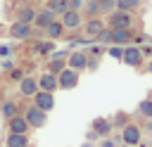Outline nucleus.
<instances>
[{
  "mask_svg": "<svg viewBox=\"0 0 152 147\" xmlns=\"http://www.w3.org/2000/svg\"><path fill=\"white\" fill-rule=\"evenodd\" d=\"M10 38H14V40H31V38H36V36H40L43 31H38V28H33V24H21V21H12L10 24Z\"/></svg>",
  "mask_w": 152,
  "mask_h": 147,
  "instance_id": "nucleus-1",
  "label": "nucleus"
},
{
  "mask_svg": "<svg viewBox=\"0 0 152 147\" xmlns=\"http://www.w3.org/2000/svg\"><path fill=\"white\" fill-rule=\"evenodd\" d=\"M21 116L26 119V123H28L31 130H38V128H43V126L48 123V114H45L43 109H38L36 104H28V107L21 111Z\"/></svg>",
  "mask_w": 152,
  "mask_h": 147,
  "instance_id": "nucleus-2",
  "label": "nucleus"
},
{
  "mask_svg": "<svg viewBox=\"0 0 152 147\" xmlns=\"http://www.w3.org/2000/svg\"><path fill=\"white\" fill-rule=\"evenodd\" d=\"M107 26L109 28H133V12H124V9H114L112 14H107Z\"/></svg>",
  "mask_w": 152,
  "mask_h": 147,
  "instance_id": "nucleus-3",
  "label": "nucleus"
},
{
  "mask_svg": "<svg viewBox=\"0 0 152 147\" xmlns=\"http://www.w3.org/2000/svg\"><path fill=\"white\" fill-rule=\"evenodd\" d=\"M119 133H121V142L128 145V147H138V145L142 142V128H140L138 123H133V121H131L128 126H124Z\"/></svg>",
  "mask_w": 152,
  "mask_h": 147,
  "instance_id": "nucleus-4",
  "label": "nucleus"
},
{
  "mask_svg": "<svg viewBox=\"0 0 152 147\" xmlns=\"http://www.w3.org/2000/svg\"><path fill=\"white\" fill-rule=\"evenodd\" d=\"M121 62H124L126 66H131V69H142L145 57H142L140 45H126V47H124V57H121Z\"/></svg>",
  "mask_w": 152,
  "mask_h": 147,
  "instance_id": "nucleus-5",
  "label": "nucleus"
},
{
  "mask_svg": "<svg viewBox=\"0 0 152 147\" xmlns=\"http://www.w3.org/2000/svg\"><path fill=\"white\" fill-rule=\"evenodd\" d=\"M104 28H107L104 17H93V19H86V21H83V26H81L83 36H86V38H90V40H95V38H97Z\"/></svg>",
  "mask_w": 152,
  "mask_h": 147,
  "instance_id": "nucleus-6",
  "label": "nucleus"
},
{
  "mask_svg": "<svg viewBox=\"0 0 152 147\" xmlns=\"http://www.w3.org/2000/svg\"><path fill=\"white\" fill-rule=\"evenodd\" d=\"M78 81H81V74L74 71V69H69V66L62 74H57V88L59 90H74L78 85Z\"/></svg>",
  "mask_w": 152,
  "mask_h": 147,
  "instance_id": "nucleus-7",
  "label": "nucleus"
},
{
  "mask_svg": "<svg viewBox=\"0 0 152 147\" xmlns=\"http://www.w3.org/2000/svg\"><path fill=\"white\" fill-rule=\"evenodd\" d=\"M59 21L64 24V28L66 31H81V26H83V14L78 12V9H66L62 17H59Z\"/></svg>",
  "mask_w": 152,
  "mask_h": 147,
  "instance_id": "nucleus-8",
  "label": "nucleus"
},
{
  "mask_svg": "<svg viewBox=\"0 0 152 147\" xmlns=\"http://www.w3.org/2000/svg\"><path fill=\"white\" fill-rule=\"evenodd\" d=\"M66 66L69 69H74V71H86V66H88V52L86 50H71L69 52V57H66Z\"/></svg>",
  "mask_w": 152,
  "mask_h": 147,
  "instance_id": "nucleus-9",
  "label": "nucleus"
},
{
  "mask_svg": "<svg viewBox=\"0 0 152 147\" xmlns=\"http://www.w3.org/2000/svg\"><path fill=\"white\" fill-rule=\"evenodd\" d=\"M33 104L38 107V109H43L45 114H50L52 109H55V104H57V100H55V92H45V90H38L33 97Z\"/></svg>",
  "mask_w": 152,
  "mask_h": 147,
  "instance_id": "nucleus-10",
  "label": "nucleus"
},
{
  "mask_svg": "<svg viewBox=\"0 0 152 147\" xmlns=\"http://www.w3.org/2000/svg\"><path fill=\"white\" fill-rule=\"evenodd\" d=\"M66 57H69V52L66 50H62V52H52L50 55V59H48V69L45 71H50V74H62L64 69H66Z\"/></svg>",
  "mask_w": 152,
  "mask_h": 147,
  "instance_id": "nucleus-11",
  "label": "nucleus"
},
{
  "mask_svg": "<svg viewBox=\"0 0 152 147\" xmlns=\"http://www.w3.org/2000/svg\"><path fill=\"white\" fill-rule=\"evenodd\" d=\"M55 19H57V14H55V12H50L48 7H40V9H36V17H33V28L45 31V28H48Z\"/></svg>",
  "mask_w": 152,
  "mask_h": 147,
  "instance_id": "nucleus-12",
  "label": "nucleus"
},
{
  "mask_svg": "<svg viewBox=\"0 0 152 147\" xmlns=\"http://www.w3.org/2000/svg\"><path fill=\"white\" fill-rule=\"evenodd\" d=\"M133 28H112V45H119V47H126V45H133Z\"/></svg>",
  "mask_w": 152,
  "mask_h": 147,
  "instance_id": "nucleus-13",
  "label": "nucleus"
},
{
  "mask_svg": "<svg viewBox=\"0 0 152 147\" xmlns=\"http://www.w3.org/2000/svg\"><path fill=\"white\" fill-rule=\"evenodd\" d=\"M90 130H95L100 140H102V138H109V135L114 133V128H112V119H107V116H97V119H93Z\"/></svg>",
  "mask_w": 152,
  "mask_h": 147,
  "instance_id": "nucleus-14",
  "label": "nucleus"
},
{
  "mask_svg": "<svg viewBox=\"0 0 152 147\" xmlns=\"http://www.w3.org/2000/svg\"><path fill=\"white\" fill-rule=\"evenodd\" d=\"M38 92V76H24L19 81V95L21 97H33Z\"/></svg>",
  "mask_w": 152,
  "mask_h": 147,
  "instance_id": "nucleus-15",
  "label": "nucleus"
},
{
  "mask_svg": "<svg viewBox=\"0 0 152 147\" xmlns=\"http://www.w3.org/2000/svg\"><path fill=\"white\" fill-rule=\"evenodd\" d=\"M38 90H45V92L59 90V88H57V76L50 74V71H43V74L38 76Z\"/></svg>",
  "mask_w": 152,
  "mask_h": 147,
  "instance_id": "nucleus-16",
  "label": "nucleus"
},
{
  "mask_svg": "<svg viewBox=\"0 0 152 147\" xmlns=\"http://www.w3.org/2000/svg\"><path fill=\"white\" fill-rule=\"evenodd\" d=\"M17 114H21V111H19V102H17V100H0V116H2L5 121L14 119Z\"/></svg>",
  "mask_w": 152,
  "mask_h": 147,
  "instance_id": "nucleus-17",
  "label": "nucleus"
},
{
  "mask_svg": "<svg viewBox=\"0 0 152 147\" xmlns=\"http://www.w3.org/2000/svg\"><path fill=\"white\" fill-rule=\"evenodd\" d=\"M33 17H36L33 5H19L14 12V21H21V24H33Z\"/></svg>",
  "mask_w": 152,
  "mask_h": 147,
  "instance_id": "nucleus-18",
  "label": "nucleus"
},
{
  "mask_svg": "<svg viewBox=\"0 0 152 147\" xmlns=\"http://www.w3.org/2000/svg\"><path fill=\"white\" fill-rule=\"evenodd\" d=\"M7 130H10V133H21V135H28V133H31V128H28V123H26V119H24L21 114H17L14 119L7 121Z\"/></svg>",
  "mask_w": 152,
  "mask_h": 147,
  "instance_id": "nucleus-19",
  "label": "nucleus"
},
{
  "mask_svg": "<svg viewBox=\"0 0 152 147\" xmlns=\"http://www.w3.org/2000/svg\"><path fill=\"white\" fill-rule=\"evenodd\" d=\"M43 33H45V38H48V40H59V38L66 33V28H64V24H62V21H59V17H57V19H55V21H52Z\"/></svg>",
  "mask_w": 152,
  "mask_h": 147,
  "instance_id": "nucleus-20",
  "label": "nucleus"
},
{
  "mask_svg": "<svg viewBox=\"0 0 152 147\" xmlns=\"http://www.w3.org/2000/svg\"><path fill=\"white\" fill-rule=\"evenodd\" d=\"M5 147H31V140L28 135H21V133H7Z\"/></svg>",
  "mask_w": 152,
  "mask_h": 147,
  "instance_id": "nucleus-21",
  "label": "nucleus"
},
{
  "mask_svg": "<svg viewBox=\"0 0 152 147\" xmlns=\"http://www.w3.org/2000/svg\"><path fill=\"white\" fill-rule=\"evenodd\" d=\"M81 14H83V19H93V17H102V9H100V2H97V0H90V2H86V5H83V9H81Z\"/></svg>",
  "mask_w": 152,
  "mask_h": 147,
  "instance_id": "nucleus-22",
  "label": "nucleus"
},
{
  "mask_svg": "<svg viewBox=\"0 0 152 147\" xmlns=\"http://www.w3.org/2000/svg\"><path fill=\"white\" fill-rule=\"evenodd\" d=\"M131 123V114L128 111H116L114 116H112V128L114 130H121L124 126H128Z\"/></svg>",
  "mask_w": 152,
  "mask_h": 147,
  "instance_id": "nucleus-23",
  "label": "nucleus"
},
{
  "mask_svg": "<svg viewBox=\"0 0 152 147\" xmlns=\"http://www.w3.org/2000/svg\"><path fill=\"white\" fill-rule=\"evenodd\" d=\"M45 7H48L50 12H55L57 17H62V14L69 9V2H66V0H45Z\"/></svg>",
  "mask_w": 152,
  "mask_h": 147,
  "instance_id": "nucleus-24",
  "label": "nucleus"
},
{
  "mask_svg": "<svg viewBox=\"0 0 152 147\" xmlns=\"http://www.w3.org/2000/svg\"><path fill=\"white\" fill-rule=\"evenodd\" d=\"M33 52H38V55H52L55 52V43L52 40H38L33 45Z\"/></svg>",
  "mask_w": 152,
  "mask_h": 147,
  "instance_id": "nucleus-25",
  "label": "nucleus"
},
{
  "mask_svg": "<svg viewBox=\"0 0 152 147\" xmlns=\"http://www.w3.org/2000/svg\"><path fill=\"white\" fill-rule=\"evenodd\" d=\"M138 114L142 119H152V97H145L138 102Z\"/></svg>",
  "mask_w": 152,
  "mask_h": 147,
  "instance_id": "nucleus-26",
  "label": "nucleus"
},
{
  "mask_svg": "<svg viewBox=\"0 0 152 147\" xmlns=\"http://www.w3.org/2000/svg\"><path fill=\"white\" fill-rule=\"evenodd\" d=\"M140 5L142 0H116V9H124V12H135Z\"/></svg>",
  "mask_w": 152,
  "mask_h": 147,
  "instance_id": "nucleus-27",
  "label": "nucleus"
},
{
  "mask_svg": "<svg viewBox=\"0 0 152 147\" xmlns=\"http://www.w3.org/2000/svg\"><path fill=\"white\" fill-rule=\"evenodd\" d=\"M119 145H121V133H114L109 138H102L97 147H119Z\"/></svg>",
  "mask_w": 152,
  "mask_h": 147,
  "instance_id": "nucleus-28",
  "label": "nucleus"
},
{
  "mask_svg": "<svg viewBox=\"0 0 152 147\" xmlns=\"http://www.w3.org/2000/svg\"><path fill=\"white\" fill-rule=\"evenodd\" d=\"M95 43H97V45H102V47H109V45H112V28L107 26V28L95 38Z\"/></svg>",
  "mask_w": 152,
  "mask_h": 147,
  "instance_id": "nucleus-29",
  "label": "nucleus"
},
{
  "mask_svg": "<svg viewBox=\"0 0 152 147\" xmlns=\"http://www.w3.org/2000/svg\"><path fill=\"white\" fill-rule=\"evenodd\" d=\"M104 52H107L112 59H116V62H121V57H124V47H119V45H109Z\"/></svg>",
  "mask_w": 152,
  "mask_h": 147,
  "instance_id": "nucleus-30",
  "label": "nucleus"
},
{
  "mask_svg": "<svg viewBox=\"0 0 152 147\" xmlns=\"http://www.w3.org/2000/svg\"><path fill=\"white\" fill-rule=\"evenodd\" d=\"M24 76H26V74H24V69H21L19 64H17L14 69H10V71H7V78H10V81H17V83H19Z\"/></svg>",
  "mask_w": 152,
  "mask_h": 147,
  "instance_id": "nucleus-31",
  "label": "nucleus"
},
{
  "mask_svg": "<svg viewBox=\"0 0 152 147\" xmlns=\"http://www.w3.org/2000/svg\"><path fill=\"white\" fill-rule=\"evenodd\" d=\"M97 2H100L102 14H112V12L116 9V0H97Z\"/></svg>",
  "mask_w": 152,
  "mask_h": 147,
  "instance_id": "nucleus-32",
  "label": "nucleus"
},
{
  "mask_svg": "<svg viewBox=\"0 0 152 147\" xmlns=\"http://www.w3.org/2000/svg\"><path fill=\"white\" fill-rule=\"evenodd\" d=\"M17 64H19V62H17L14 57H5V59H0V69H2V71H10V69H14Z\"/></svg>",
  "mask_w": 152,
  "mask_h": 147,
  "instance_id": "nucleus-33",
  "label": "nucleus"
},
{
  "mask_svg": "<svg viewBox=\"0 0 152 147\" xmlns=\"http://www.w3.org/2000/svg\"><path fill=\"white\" fill-rule=\"evenodd\" d=\"M97 66H100V57H90V55H88V66H86V71H97Z\"/></svg>",
  "mask_w": 152,
  "mask_h": 147,
  "instance_id": "nucleus-34",
  "label": "nucleus"
},
{
  "mask_svg": "<svg viewBox=\"0 0 152 147\" xmlns=\"http://www.w3.org/2000/svg\"><path fill=\"white\" fill-rule=\"evenodd\" d=\"M66 2H69V9H78V12H81L83 5H86V0H66Z\"/></svg>",
  "mask_w": 152,
  "mask_h": 147,
  "instance_id": "nucleus-35",
  "label": "nucleus"
},
{
  "mask_svg": "<svg viewBox=\"0 0 152 147\" xmlns=\"http://www.w3.org/2000/svg\"><path fill=\"white\" fill-rule=\"evenodd\" d=\"M86 142H100L97 133H95V130H86Z\"/></svg>",
  "mask_w": 152,
  "mask_h": 147,
  "instance_id": "nucleus-36",
  "label": "nucleus"
},
{
  "mask_svg": "<svg viewBox=\"0 0 152 147\" xmlns=\"http://www.w3.org/2000/svg\"><path fill=\"white\" fill-rule=\"evenodd\" d=\"M12 52H14V50H12L10 45H0V57H2V59H5V57H10Z\"/></svg>",
  "mask_w": 152,
  "mask_h": 147,
  "instance_id": "nucleus-37",
  "label": "nucleus"
},
{
  "mask_svg": "<svg viewBox=\"0 0 152 147\" xmlns=\"http://www.w3.org/2000/svg\"><path fill=\"white\" fill-rule=\"evenodd\" d=\"M147 133H152V119H145V126H142Z\"/></svg>",
  "mask_w": 152,
  "mask_h": 147,
  "instance_id": "nucleus-38",
  "label": "nucleus"
},
{
  "mask_svg": "<svg viewBox=\"0 0 152 147\" xmlns=\"http://www.w3.org/2000/svg\"><path fill=\"white\" fill-rule=\"evenodd\" d=\"M142 71H147V74H152V59H150V62H145V66H142Z\"/></svg>",
  "mask_w": 152,
  "mask_h": 147,
  "instance_id": "nucleus-39",
  "label": "nucleus"
},
{
  "mask_svg": "<svg viewBox=\"0 0 152 147\" xmlns=\"http://www.w3.org/2000/svg\"><path fill=\"white\" fill-rule=\"evenodd\" d=\"M81 147H97V145H95V142H86V140H83V145H81Z\"/></svg>",
  "mask_w": 152,
  "mask_h": 147,
  "instance_id": "nucleus-40",
  "label": "nucleus"
},
{
  "mask_svg": "<svg viewBox=\"0 0 152 147\" xmlns=\"http://www.w3.org/2000/svg\"><path fill=\"white\" fill-rule=\"evenodd\" d=\"M31 2H45V0H31Z\"/></svg>",
  "mask_w": 152,
  "mask_h": 147,
  "instance_id": "nucleus-41",
  "label": "nucleus"
},
{
  "mask_svg": "<svg viewBox=\"0 0 152 147\" xmlns=\"http://www.w3.org/2000/svg\"><path fill=\"white\" fill-rule=\"evenodd\" d=\"M86 2H90V0H86Z\"/></svg>",
  "mask_w": 152,
  "mask_h": 147,
  "instance_id": "nucleus-42",
  "label": "nucleus"
}]
</instances>
